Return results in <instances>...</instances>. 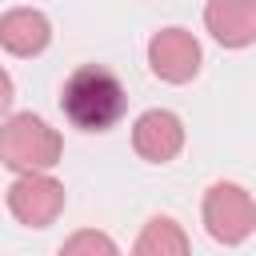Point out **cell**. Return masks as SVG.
I'll return each mask as SVG.
<instances>
[{
	"label": "cell",
	"mask_w": 256,
	"mask_h": 256,
	"mask_svg": "<svg viewBox=\"0 0 256 256\" xmlns=\"http://www.w3.org/2000/svg\"><path fill=\"white\" fill-rule=\"evenodd\" d=\"M64 184L52 176V172H28V176H16L12 188H8V212L28 224V228H48L56 224V216L64 212Z\"/></svg>",
	"instance_id": "obj_4"
},
{
	"label": "cell",
	"mask_w": 256,
	"mask_h": 256,
	"mask_svg": "<svg viewBox=\"0 0 256 256\" xmlns=\"http://www.w3.org/2000/svg\"><path fill=\"white\" fill-rule=\"evenodd\" d=\"M200 40L184 28H160L148 40V68L164 84H188L200 72Z\"/></svg>",
	"instance_id": "obj_5"
},
{
	"label": "cell",
	"mask_w": 256,
	"mask_h": 256,
	"mask_svg": "<svg viewBox=\"0 0 256 256\" xmlns=\"http://www.w3.org/2000/svg\"><path fill=\"white\" fill-rule=\"evenodd\" d=\"M204 28L220 48H248L256 44V0H208Z\"/></svg>",
	"instance_id": "obj_7"
},
{
	"label": "cell",
	"mask_w": 256,
	"mask_h": 256,
	"mask_svg": "<svg viewBox=\"0 0 256 256\" xmlns=\"http://www.w3.org/2000/svg\"><path fill=\"white\" fill-rule=\"evenodd\" d=\"M52 44V20L40 8H8L0 16V48L12 56H40Z\"/></svg>",
	"instance_id": "obj_8"
},
{
	"label": "cell",
	"mask_w": 256,
	"mask_h": 256,
	"mask_svg": "<svg viewBox=\"0 0 256 256\" xmlns=\"http://www.w3.org/2000/svg\"><path fill=\"white\" fill-rule=\"evenodd\" d=\"M132 256H192V252H188L184 228L172 216H152L140 228V236L132 244Z\"/></svg>",
	"instance_id": "obj_9"
},
{
	"label": "cell",
	"mask_w": 256,
	"mask_h": 256,
	"mask_svg": "<svg viewBox=\"0 0 256 256\" xmlns=\"http://www.w3.org/2000/svg\"><path fill=\"white\" fill-rule=\"evenodd\" d=\"M60 256H120L116 240L100 228H80L60 244Z\"/></svg>",
	"instance_id": "obj_10"
},
{
	"label": "cell",
	"mask_w": 256,
	"mask_h": 256,
	"mask_svg": "<svg viewBox=\"0 0 256 256\" xmlns=\"http://www.w3.org/2000/svg\"><path fill=\"white\" fill-rule=\"evenodd\" d=\"M12 100H16V88H12V76L0 68V116H8V108H12Z\"/></svg>",
	"instance_id": "obj_11"
},
{
	"label": "cell",
	"mask_w": 256,
	"mask_h": 256,
	"mask_svg": "<svg viewBox=\"0 0 256 256\" xmlns=\"http://www.w3.org/2000/svg\"><path fill=\"white\" fill-rule=\"evenodd\" d=\"M132 148L148 164H168L184 148V120L168 108H148L132 124Z\"/></svg>",
	"instance_id": "obj_6"
},
{
	"label": "cell",
	"mask_w": 256,
	"mask_h": 256,
	"mask_svg": "<svg viewBox=\"0 0 256 256\" xmlns=\"http://www.w3.org/2000/svg\"><path fill=\"white\" fill-rule=\"evenodd\" d=\"M60 108H64V116H68L80 132H108V128L124 116L128 96H124V84H120L108 68L84 64V68H76V72L64 80Z\"/></svg>",
	"instance_id": "obj_1"
},
{
	"label": "cell",
	"mask_w": 256,
	"mask_h": 256,
	"mask_svg": "<svg viewBox=\"0 0 256 256\" xmlns=\"http://www.w3.org/2000/svg\"><path fill=\"white\" fill-rule=\"evenodd\" d=\"M60 152H64L60 132L36 112H12L0 124V164L16 176L52 172L60 164Z\"/></svg>",
	"instance_id": "obj_2"
},
{
	"label": "cell",
	"mask_w": 256,
	"mask_h": 256,
	"mask_svg": "<svg viewBox=\"0 0 256 256\" xmlns=\"http://www.w3.org/2000/svg\"><path fill=\"white\" fill-rule=\"evenodd\" d=\"M200 216H204V228L216 244H244L252 232H256V204L252 196L232 184V180H216L208 192H204V204H200Z\"/></svg>",
	"instance_id": "obj_3"
}]
</instances>
